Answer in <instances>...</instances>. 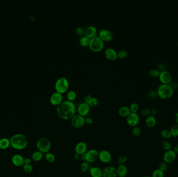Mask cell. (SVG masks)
Listing matches in <instances>:
<instances>
[{
	"label": "cell",
	"instance_id": "obj_23",
	"mask_svg": "<svg viewBox=\"0 0 178 177\" xmlns=\"http://www.w3.org/2000/svg\"><path fill=\"white\" fill-rule=\"evenodd\" d=\"M156 122L157 121L155 117L151 115L147 117L145 119V124L147 125V126L150 128H152L155 126Z\"/></svg>",
	"mask_w": 178,
	"mask_h": 177
},
{
	"label": "cell",
	"instance_id": "obj_30",
	"mask_svg": "<svg viewBox=\"0 0 178 177\" xmlns=\"http://www.w3.org/2000/svg\"><path fill=\"white\" fill-rule=\"evenodd\" d=\"M76 97H77V94H76V92L74 90H70L67 93V99L69 101H73L76 99Z\"/></svg>",
	"mask_w": 178,
	"mask_h": 177
},
{
	"label": "cell",
	"instance_id": "obj_43",
	"mask_svg": "<svg viewBox=\"0 0 178 177\" xmlns=\"http://www.w3.org/2000/svg\"><path fill=\"white\" fill-rule=\"evenodd\" d=\"M127 158L126 156L121 155L120 156H119V158H118V162L119 165H124V163L127 162Z\"/></svg>",
	"mask_w": 178,
	"mask_h": 177
},
{
	"label": "cell",
	"instance_id": "obj_36",
	"mask_svg": "<svg viewBox=\"0 0 178 177\" xmlns=\"http://www.w3.org/2000/svg\"><path fill=\"white\" fill-rule=\"evenodd\" d=\"M89 168V163L83 161L80 165V170L82 172H86Z\"/></svg>",
	"mask_w": 178,
	"mask_h": 177
},
{
	"label": "cell",
	"instance_id": "obj_13",
	"mask_svg": "<svg viewBox=\"0 0 178 177\" xmlns=\"http://www.w3.org/2000/svg\"><path fill=\"white\" fill-rule=\"evenodd\" d=\"M99 37L103 41H110L112 40L114 35L112 32L107 29H101L98 32Z\"/></svg>",
	"mask_w": 178,
	"mask_h": 177
},
{
	"label": "cell",
	"instance_id": "obj_22",
	"mask_svg": "<svg viewBox=\"0 0 178 177\" xmlns=\"http://www.w3.org/2000/svg\"><path fill=\"white\" fill-rule=\"evenodd\" d=\"M117 169V176L126 177L128 174V168L124 165H119Z\"/></svg>",
	"mask_w": 178,
	"mask_h": 177
},
{
	"label": "cell",
	"instance_id": "obj_41",
	"mask_svg": "<svg viewBox=\"0 0 178 177\" xmlns=\"http://www.w3.org/2000/svg\"><path fill=\"white\" fill-rule=\"evenodd\" d=\"M128 56V52L124 50H121L117 53V57L120 58H124Z\"/></svg>",
	"mask_w": 178,
	"mask_h": 177
},
{
	"label": "cell",
	"instance_id": "obj_54",
	"mask_svg": "<svg viewBox=\"0 0 178 177\" xmlns=\"http://www.w3.org/2000/svg\"><path fill=\"white\" fill-rule=\"evenodd\" d=\"M175 119H176V123L177 124H178V110L176 112V115H175Z\"/></svg>",
	"mask_w": 178,
	"mask_h": 177
},
{
	"label": "cell",
	"instance_id": "obj_37",
	"mask_svg": "<svg viewBox=\"0 0 178 177\" xmlns=\"http://www.w3.org/2000/svg\"><path fill=\"white\" fill-rule=\"evenodd\" d=\"M130 109L132 113H137L139 110V106L136 102H133L130 105Z\"/></svg>",
	"mask_w": 178,
	"mask_h": 177
},
{
	"label": "cell",
	"instance_id": "obj_56",
	"mask_svg": "<svg viewBox=\"0 0 178 177\" xmlns=\"http://www.w3.org/2000/svg\"></svg>",
	"mask_w": 178,
	"mask_h": 177
},
{
	"label": "cell",
	"instance_id": "obj_32",
	"mask_svg": "<svg viewBox=\"0 0 178 177\" xmlns=\"http://www.w3.org/2000/svg\"><path fill=\"white\" fill-rule=\"evenodd\" d=\"M161 147L163 150H165L166 151L171 150L172 146L171 144L168 141H163L161 142Z\"/></svg>",
	"mask_w": 178,
	"mask_h": 177
},
{
	"label": "cell",
	"instance_id": "obj_12",
	"mask_svg": "<svg viewBox=\"0 0 178 177\" xmlns=\"http://www.w3.org/2000/svg\"><path fill=\"white\" fill-rule=\"evenodd\" d=\"M112 158V154L108 151L103 150L99 152L98 159L103 163H110Z\"/></svg>",
	"mask_w": 178,
	"mask_h": 177
},
{
	"label": "cell",
	"instance_id": "obj_49",
	"mask_svg": "<svg viewBox=\"0 0 178 177\" xmlns=\"http://www.w3.org/2000/svg\"><path fill=\"white\" fill-rule=\"evenodd\" d=\"M157 113V110L156 109V108H153L151 110V115L155 117Z\"/></svg>",
	"mask_w": 178,
	"mask_h": 177
},
{
	"label": "cell",
	"instance_id": "obj_28",
	"mask_svg": "<svg viewBox=\"0 0 178 177\" xmlns=\"http://www.w3.org/2000/svg\"><path fill=\"white\" fill-rule=\"evenodd\" d=\"M90 41V38H89L86 36H83L80 39L79 43H80V44L81 46L85 47V46H88L89 45Z\"/></svg>",
	"mask_w": 178,
	"mask_h": 177
},
{
	"label": "cell",
	"instance_id": "obj_45",
	"mask_svg": "<svg viewBox=\"0 0 178 177\" xmlns=\"http://www.w3.org/2000/svg\"><path fill=\"white\" fill-rule=\"evenodd\" d=\"M76 31L77 34L80 36H82L84 34V31L82 27H77L76 28Z\"/></svg>",
	"mask_w": 178,
	"mask_h": 177
},
{
	"label": "cell",
	"instance_id": "obj_26",
	"mask_svg": "<svg viewBox=\"0 0 178 177\" xmlns=\"http://www.w3.org/2000/svg\"><path fill=\"white\" fill-rule=\"evenodd\" d=\"M43 157V153L41 152L37 151L34 152L32 155V160L35 162H39L41 160Z\"/></svg>",
	"mask_w": 178,
	"mask_h": 177
},
{
	"label": "cell",
	"instance_id": "obj_50",
	"mask_svg": "<svg viewBox=\"0 0 178 177\" xmlns=\"http://www.w3.org/2000/svg\"><path fill=\"white\" fill-rule=\"evenodd\" d=\"M92 98V96H91V95H87L85 96V97H84V102H86V103H88V102H89V101L90 100L91 98Z\"/></svg>",
	"mask_w": 178,
	"mask_h": 177
},
{
	"label": "cell",
	"instance_id": "obj_35",
	"mask_svg": "<svg viewBox=\"0 0 178 177\" xmlns=\"http://www.w3.org/2000/svg\"><path fill=\"white\" fill-rule=\"evenodd\" d=\"M132 133L133 135L135 137H139L141 134V130L138 126H135L132 129Z\"/></svg>",
	"mask_w": 178,
	"mask_h": 177
},
{
	"label": "cell",
	"instance_id": "obj_4",
	"mask_svg": "<svg viewBox=\"0 0 178 177\" xmlns=\"http://www.w3.org/2000/svg\"><path fill=\"white\" fill-rule=\"evenodd\" d=\"M90 49L94 52H99L101 51L104 48V43L100 37L95 36L90 39L89 43Z\"/></svg>",
	"mask_w": 178,
	"mask_h": 177
},
{
	"label": "cell",
	"instance_id": "obj_8",
	"mask_svg": "<svg viewBox=\"0 0 178 177\" xmlns=\"http://www.w3.org/2000/svg\"><path fill=\"white\" fill-rule=\"evenodd\" d=\"M71 123L74 128H80L85 124V118L79 114L75 115L71 119Z\"/></svg>",
	"mask_w": 178,
	"mask_h": 177
},
{
	"label": "cell",
	"instance_id": "obj_55",
	"mask_svg": "<svg viewBox=\"0 0 178 177\" xmlns=\"http://www.w3.org/2000/svg\"><path fill=\"white\" fill-rule=\"evenodd\" d=\"M151 177V176H143V177Z\"/></svg>",
	"mask_w": 178,
	"mask_h": 177
},
{
	"label": "cell",
	"instance_id": "obj_53",
	"mask_svg": "<svg viewBox=\"0 0 178 177\" xmlns=\"http://www.w3.org/2000/svg\"><path fill=\"white\" fill-rule=\"evenodd\" d=\"M79 157H80V155L75 153V154L73 156V159L75 160H78L79 158Z\"/></svg>",
	"mask_w": 178,
	"mask_h": 177
},
{
	"label": "cell",
	"instance_id": "obj_6",
	"mask_svg": "<svg viewBox=\"0 0 178 177\" xmlns=\"http://www.w3.org/2000/svg\"><path fill=\"white\" fill-rule=\"evenodd\" d=\"M55 87L56 92L63 94L66 92L69 87V81L67 78L65 77L59 78L56 81Z\"/></svg>",
	"mask_w": 178,
	"mask_h": 177
},
{
	"label": "cell",
	"instance_id": "obj_51",
	"mask_svg": "<svg viewBox=\"0 0 178 177\" xmlns=\"http://www.w3.org/2000/svg\"><path fill=\"white\" fill-rule=\"evenodd\" d=\"M31 162V160L29 158H26L24 160V164H30Z\"/></svg>",
	"mask_w": 178,
	"mask_h": 177
},
{
	"label": "cell",
	"instance_id": "obj_38",
	"mask_svg": "<svg viewBox=\"0 0 178 177\" xmlns=\"http://www.w3.org/2000/svg\"><path fill=\"white\" fill-rule=\"evenodd\" d=\"M160 72L156 69H152L149 71V74L152 77H158Z\"/></svg>",
	"mask_w": 178,
	"mask_h": 177
},
{
	"label": "cell",
	"instance_id": "obj_24",
	"mask_svg": "<svg viewBox=\"0 0 178 177\" xmlns=\"http://www.w3.org/2000/svg\"><path fill=\"white\" fill-rule=\"evenodd\" d=\"M131 113V110L130 107L127 106H122L120 107L118 110V113L121 117H127L129 115V114Z\"/></svg>",
	"mask_w": 178,
	"mask_h": 177
},
{
	"label": "cell",
	"instance_id": "obj_1",
	"mask_svg": "<svg viewBox=\"0 0 178 177\" xmlns=\"http://www.w3.org/2000/svg\"><path fill=\"white\" fill-rule=\"evenodd\" d=\"M56 112L59 117L64 120L71 119L76 115V106L73 101L64 100L57 106Z\"/></svg>",
	"mask_w": 178,
	"mask_h": 177
},
{
	"label": "cell",
	"instance_id": "obj_11",
	"mask_svg": "<svg viewBox=\"0 0 178 177\" xmlns=\"http://www.w3.org/2000/svg\"><path fill=\"white\" fill-rule=\"evenodd\" d=\"M158 78L162 84H170L172 80V74L166 70L160 72Z\"/></svg>",
	"mask_w": 178,
	"mask_h": 177
},
{
	"label": "cell",
	"instance_id": "obj_15",
	"mask_svg": "<svg viewBox=\"0 0 178 177\" xmlns=\"http://www.w3.org/2000/svg\"><path fill=\"white\" fill-rule=\"evenodd\" d=\"M90 110V107L86 102H83L79 104L77 109L78 114L83 117H85L89 114Z\"/></svg>",
	"mask_w": 178,
	"mask_h": 177
},
{
	"label": "cell",
	"instance_id": "obj_33",
	"mask_svg": "<svg viewBox=\"0 0 178 177\" xmlns=\"http://www.w3.org/2000/svg\"><path fill=\"white\" fill-rule=\"evenodd\" d=\"M45 158L46 160L49 162H54L55 160V156L54 154L50 152H48L45 154Z\"/></svg>",
	"mask_w": 178,
	"mask_h": 177
},
{
	"label": "cell",
	"instance_id": "obj_48",
	"mask_svg": "<svg viewBox=\"0 0 178 177\" xmlns=\"http://www.w3.org/2000/svg\"><path fill=\"white\" fill-rule=\"evenodd\" d=\"M169 84L173 88V90L178 87V83L176 81H171V82Z\"/></svg>",
	"mask_w": 178,
	"mask_h": 177
},
{
	"label": "cell",
	"instance_id": "obj_31",
	"mask_svg": "<svg viewBox=\"0 0 178 177\" xmlns=\"http://www.w3.org/2000/svg\"><path fill=\"white\" fill-rule=\"evenodd\" d=\"M164 172L158 168L155 170L152 173L151 177H164Z\"/></svg>",
	"mask_w": 178,
	"mask_h": 177
},
{
	"label": "cell",
	"instance_id": "obj_3",
	"mask_svg": "<svg viewBox=\"0 0 178 177\" xmlns=\"http://www.w3.org/2000/svg\"><path fill=\"white\" fill-rule=\"evenodd\" d=\"M159 97L162 99H168L172 96L174 90L169 84H161L157 90Z\"/></svg>",
	"mask_w": 178,
	"mask_h": 177
},
{
	"label": "cell",
	"instance_id": "obj_46",
	"mask_svg": "<svg viewBox=\"0 0 178 177\" xmlns=\"http://www.w3.org/2000/svg\"><path fill=\"white\" fill-rule=\"evenodd\" d=\"M157 69L161 72V71L165 70V66L163 65V63H159Z\"/></svg>",
	"mask_w": 178,
	"mask_h": 177
},
{
	"label": "cell",
	"instance_id": "obj_42",
	"mask_svg": "<svg viewBox=\"0 0 178 177\" xmlns=\"http://www.w3.org/2000/svg\"><path fill=\"white\" fill-rule=\"evenodd\" d=\"M23 169L27 173H30L33 170V167L31 164H24L23 166Z\"/></svg>",
	"mask_w": 178,
	"mask_h": 177
},
{
	"label": "cell",
	"instance_id": "obj_17",
	"mask_svg": "<svg viewBox=\"0 0 178 177\" xmlns=\"http://www.w3.org/2000/svg\"><path fill=\"white\" fill-rule=\"evenodd\" d=\"M87 149L88 146L87 143L82 141L77 144L75 148V151L76 154L81 156L87 152Z\"/></svg>",
	"mask_w": 178,
	"mask_h": 177
},
{
	"label": "cell",
	"instance_id": "obj_5",
	"mask_svg": "<svg viewBox=\"0 0 178 177\" xmlns=\"http://www.w3.org/2000/svg\"><path fill=\"white\" fill-rule=\"evenodd\" d=\"M37 147L39 151L42 153H48L51 148V143L49 139L42 137L37 141Z\"/></svg>",
	"mask_w": 178,
	"mask_h": 177
},
{
	"label": "cell",
	"instance_id": "obj_47",
	"mask_svg": "<svg viewBox=\"0 0 178 177\" xmlns=\"http://www.w3.org/2000/svg\"><path fill=\"white\" fill-rule=\"evenodd\" d=\"M93 123V119L91 117H87L85 119V124L90 125Z\"/></svg>",
	"mask_w": 178,
	"mask_h": 177
},
{
	"label": "cell",
	"instance_id": "obj_7",
	"mask_svg": "<svg viewBox=\"0 0 178 177\" xmlns=\"http://www.w3.org/2000/svg\"><path fill=\"white\" fill-rule=\"evenodd\" d=\"M99 152L95 149H91L85 153V161L89 163H93L98 159Z\"/></svg>",
	"mask_w": 178,
	"mask_h": 177
},
{
	"label": "cell",
	"instance_id": "obj_27",
	"mask_svg": "<svg viewBox=\"0 0 178 177\" xmlns=\"http://www.w3.org/2000/svg\"><path fill=\"white\" fill-rule=\"evenodd\" d=\"M171 134L172 137H173L174 138H176L178 137V124H174L171 127L170 130Z\"/></svg>",
	"mask_w": 178,
	"mask_h": 177
},
{
	"label": "cell",
	"instance_id": "obj_16",
	"mask_svg": "<svg viewBox=\"0 0 178 177\" xmlns=\"http://www.w3.org/2000/svg\"><path fill=\"white\" fill-rule=\"evenodd\" d=\"M50 101L52 104L57 106L63 101L62 94L57 92L53 93L50 97Z\"/></svg>",
	"mask_w": 178,
	"mask_h": 177
},
{
	"label": "cell",
	"instance_id": "obj_10",
	"mask_svg": "<svg viewBox=\"0 0 178 177\" xmlns=\"http://www.w3.org/2000/svg\"><path fill=\"white\" fill-rule=\"evenodd\" d=\"M177 158V154L172 149L166 151L163 155V161L167 164H170L175 162Z\"/></svg>",
	"mask_w": 178,
	"mask_h": 177
},
{
	"label": "cell",
	"instance_id": "obj_44",
	"mask_svg": "<svg viewBox=\"0 0 178 177\" xmlns=\"http://www.w3.org/2000/svg\"><path fill=\"white\" fill-rule=\"evenodd\" d=\"M148 96L149 98H150L151 99H154L158 96V94L157 91L155 90H151L148 93Z\"/></svg>",
	"mask_w": 178,
	"mask_h": 177
},
{
	"label": "cell",
	"instance_id": "obj_39",
	"mask_svg": "<svg viewBox=\"0 0 178 177\" xmlns=\"http://www.w3.org/2000/svg\"><path fill=\"white\" fill-rule=\"evenodd\" d=\"M168 168V164H167L165 162H161L159 164L158 166V169L160 170H162L163 172H165L166 171L167 169Z\"/></svg>",
	"mask_w": 178,
	"mask_h": 177
},
{
	"label": "cell",
	"instance_id": "obj_9",
	"mask_svg": "<svg viewBox=\"0 0 178 177\" xmlns=\"http://www.w3.org/2000/svg\"><path fill=\"white\" fill-rule=\"evenodd\" d=\"M127 124L131 127L138 126L140 123V117L137 113L131 112L129 116L127 117Z\"/></svg>",
	"mask_w": 178,
	"mask_h": 177
},
{
	"label": "cell",
	"instance_id": "obj_25",
	"mask_svg": "<svg viewBox=\"0 0 178 177\" xmlns=\"http://www.w3.org/2000/svg\"><path fill=\"white\" fill-rule=\"evenodd\" d=\"M10 146V140L6 138L0 139V149L2 150H5L8 149Z\"/></svg>",
	"mask_w": 178,
	"mask_h": 177
},
{
	"label": "cell",
	"instance_id": "obj_21",
	"mask_svg": "<svg viewBox=\"0 0 178 177\" xmlns=\"http://www.w3.org/2000/svg\"><path fill=\"white\" fill-rule=\"evenodd\" d=\"M89 171L92 177H103V170L100 168L97 167L90 168Z\"/></svg>",
	"mask_w": 178,
	"mask_h": 177
},
{
	"label": "cell",
	"instance_id": "obj_52",
	"mask_svg": "<svg viewBox=\"0 0 178 177\" xmlns=\"http://www.w3.org/2000/svg\"><path fill=\"white\" fill-rule=\"evenodd\" d=\"M173 150L174 151V152H175L177 154H178V144H176V146H174Z\"/></svg>",
	"mask_w": 178,
	"mask_h": 177
},
{
	"label": "cell",
	"instance_id": "obj_14",
	"mask_svg": "<svg viewBox=\"0 0 178 177\" xmlns=\"http://www.w3.org/2000/svg\"><path fill=\"white\" fill-rule=\"evenodd\" d=\"M117 177V169L114 166H109L105 167L103 170V177Z\"/></svg>",
	"mask_w": 178,
	"mask_h": 177
},
{
	"label": "cell",
	"instance_id": "obj_20",
	"mask_svg": "<svg viewBox=\"0 0 178 177\" xmlns=\"http://www.w3.org/2000/svg\"><path fill=\"white\" fill-rule=\"evenodd\" d=\"M97 33V29L95 27L93 26H88L84 31L85 36L88 37L90 39L95 37Z\"/></svg>",
	"mask_w": 178,
	"mask_h": 177
},
{
	"label": "cell",
	"instance_id": "obj_34",
	"mask_svg": "<svg viewBox=\"0 0 178 177\" xmlns=\"http://www.w3.org/2000/svg\"><path fill=\"white\" fill-rule=\"evenodd\" d=\"M98 103V100L96 97H92L90 100L88 102V104L90 107H95Z\"/></svg>",
	"mask_w": 178,
	"mask_h": 177
},
{
	"label": "cell",
	"instance_id": "obj_29",
	"mask_svg": "<svg viewBox=\"0 0 178 177\" xmlns=\"http://www.w3.org/2000/svg\"><path fill=\"white\" fill-rule=\"evenodd\" d=\"M161 136L164 139H170L172 137L170 131L167 129H163L161 131Z\"/></svg>",
	"mask_w": 178,
	"mask_h": 177
},
{
	"label": "cell",
	"instance_id": "obj_18",
	"mask_svg": "<svg viewBox=\"0 0 178 177\" xmlns=\"http://www.w3.org/2000/svg\"><path fill=\"white\" fill-rule=\"evenodd\" d=\"M105 55L108 59L114 60L117 58V51L115 49L109 47L105 50Z\"/></svg>",
	"mask_w": 178,
	"mask_h": 177
},
{
	"label": "cell",
	"instance_id": "obj_19",
	"mask_svg": "<svg viewBox=\"0 0 178 177\" xmlns=\"http://www.w3.org/2000/svg\"><path fill=\"white\" fill-rule=\"evenodd\" d=\"M24 158H23L22 155L16 154L13 156L12 162L15 166L17 167H20L24 165Z\"/></svg>",
	"mask_w": 178,
	"mask_h": 177
},
{
	"label": "cell",
	"instance_id": "obj_2",
	"mask_svg": "<svg viewBox=\"0 0 178 177\" xmlns=\"http://www.w3.org/2000/svg\"><path fill=\"white\" fill-rule=\"evenodd\" d=\"M10 140V146L16 150H23L27 147L28 139L26 136L22 134H16L13 136Z\"/></svg>",
	"mask_w": 178,
	"mask_h": 177
},
{
	"label": "cell",
	"instance_id": "obj_40",
	"mask_svg": "<svg viewBox=\"0 0 178 177\" xmlns=\"http://www.w3.org/2000/svg\"><path fill=\"white\" fill-rule=\"evenodd\" d=\"M141 114L143 117H147L149 115H151V110L149 108H144V109L142 110Z\"/></svg>",
	"mask_w": 178,
	"mask_h": 177
}]
</instances>
